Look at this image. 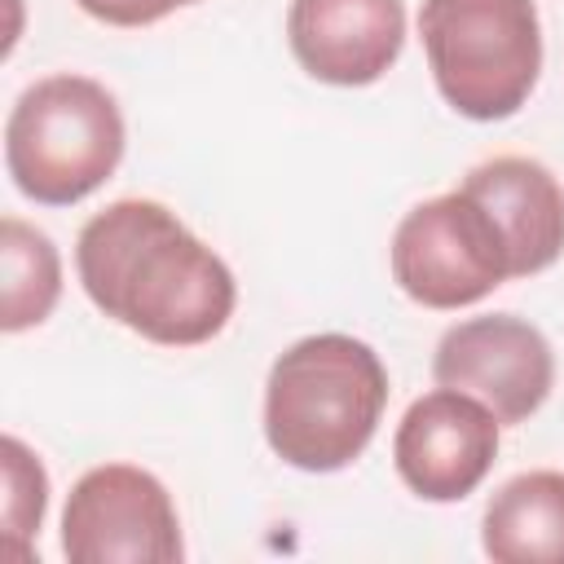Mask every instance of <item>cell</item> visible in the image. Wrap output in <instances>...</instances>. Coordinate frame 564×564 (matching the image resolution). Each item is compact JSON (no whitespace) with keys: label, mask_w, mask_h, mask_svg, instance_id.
Here are the masks:
<instances>
[{"label":"cell","mask_w":564,"mask_h":564,"mask_svg":"<svg viewBox=\"0 0 564 564\" xmlns=\"http://www.w3.org/2000/svg\"><path fill=\"white\" fill-rule=\"evenodd\" d=\"M392 278L423 308H467L511 278V256L494 216L458 185L401 216Z\"/></svg>","instance_id":"cell-5"},{"label":"cell","mask_w":564,"mask_h":564,"mask_svg":"<svg viewBox=\"0 0 564 564\" xmlns=\"http://www.w3.org/2000/svg\"><path fill=\"white\" fill-rule=\"evenodd\" d=\"M286 44L295 62L335 88L375 84L405 44L401 0H291Z\"/></svg>","instance_id":"cell-9"},{"label":"cell","mask_w":564,"mask_h":564,"mask_svg":"<svg viewBox=\"0 0 564 564\" xmlns=\"http://www.w3.org/2000/svg\"><path fill=\"white\" fill-rule=\"evenodd\" d=\"M0 260H4L0 326L9 335L40 326L62 295V260H57L53 238L18 216H4L0 220Z\"/></svg>","instance_id":"cell-12"},{"label":"cell","mask_w":564,"mask_h":564,"mask_svg":"<svg viewBox=\"0 0 564 564\" xmlns=\"http://www.w3.org/2000/svg\"><path fill=\"white\" fill-rule=\"evenodd\" d=\"M383 405L388 370L366 339L308 335L269 366L264 441L300 471H339L366 454Z\"/></svg>","instance_id":"cell-2"},{"label":"cell","mask_w":564,"mask_h":564,"mask_svg":"<svg viewBox=\"0 0 564 564\" xmlns=\"http://www.w3.org/2000/svg\"><path fill=\"white\" fill-rule=\"evenodd\" d=\"M62 551L70 564H176L185 542L172 494L132 463L84 471L62 511Z\"/></svg>","instance_id":"cell-6"},{"label":"cell","mask_w":564,"mask_h":564,"mask_svg":"<svg viewBox=\"0 0 564 564\" xmlns=\"http://www.w3.org/2000/svg\"><path fill=\"white\" fill-rule=\"evenodd\" d=\"M498 419L485 401L458 388H436L397 423L392 463L397 476L427 502L467 498L498 458Z\"/></svg>","instance_id":"cell-8"},{"label":"cell","mask_w":564,"mask_h":564,"mask_svg":"<svg viewBox=\"0 0 564 564\" xmlns=\"http://www.w3.org/2000/svg\"><path fill=\"white\" fill-rule=\"evenodd\" d=\"M485 555L498 564H564V471H520L485 507Z\"/></svg>","instance_id":"cell-11"},{"label":"cell","mask_w":564,"mask_h":564,"mask_svg":"<svg viewBox=\"0 0 564 564\" xmlns=\"http://www.w3.org/2000/svg\"><path fill=\"white\" fill-rule=\"evenodd\" d=\"M419 35L441 97L476 123L511 119L542 75L533 0H423Z\"/></svg>","instance_id":"cell-4"},{"label":"cell","mask_w":564,"mask_h":564,"mask_svg":"<svg viewBox=\"0 0 564 564\" xmlns=\"http://www.w3.org/2000/svg\"><path fill=\"white\" fill-rule=\"evenodd\" d=\"M441 388L471 392L494 410L498 423H524L555 383V357L546 335L516 313H485L454 322L432 357Z\"/></svg>","instance_id":"cell-7"},{"label":"cell","mask_w":564,"mask_h":564,"mask_svg":"<svg viewBox=\"0 0 564 564\" xmlns=\"http://www.w3.org/2000/svg\"><path fill=\"white\" fill-rule=\"evenodd\" d=\"M44 507H48V476L40 458L18 436H4V529L13 551H26L22 542L40 533Z\"/></svg>","instance_id":"cell-13"},{"label":"cell","mask_w":564,"mask_h":564,"mask_svg":"<svg viewBox=\"0 0 564 564\" xmlns=\"http://www.w3.org/2000/svg\"><path fill=\"white\" fill-rule=\"evenodd\" d=\"M123 159V115L106 84L88 75H44L9 110L4 167L13 185L44 203L70 207L115 176Z\"/></svg>","instance_id":"cell-3"},{"label":"cell","mask_w":564,"mask_h":564,"mask_svg":"<svg viewBox=\"0 0 564 564\" xmlns=\"http://www.w3.org/2000/svg\"><path fill=\"white\" fill-rule=\"evenodd\" d=\"M75 269L106 317L167 348L207 344L238 304L229 264L154 198H119L97 212L79 229Z\"/></svg>","instance_id":"cell-1"},{"label":"cell","mask_w":564,"mask_h":564,"mask_svg":"<svg viewBox=\"0 0 564 564\" xmlns=\"http://www.w3.org/2000/svg\"><path fill=\"white\" fill-rule=\"evenodd\" d=\"M88 18L106 22V26H154L167 13L198 4V0H75Z\"/></svg>","instance_id":"cell-14"},{"label":"cell","mask_w":564,"mask_h":564,"mask_svg":"<svg viewBox=\"0 0 564 564\" xmlns=\"http://www.w3.org/2000/svg\"><path fill=\"white\" fill-rule=\"evenodd\" d=\"M463 189L494 216L511 278H533L564 251V185L524 154H498L463 176Z\"/></svg>","instance_id":"cell-10"}]
</instances>
